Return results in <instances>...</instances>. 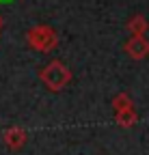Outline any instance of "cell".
<instances>
[{"instance_id": "cell-6", "label": "cell", "mask_w": 149, "mask_h": 155, "mask_svg": "<svg viewBox=\"0 0 149 155\" xmlns=\"http://www.w3.org/2000/svg\"><path fill=\"white\" fill-rule=\"evenodd\" d=\"M115 121L119 127H134L136 121H138V114H136V108H127V110H121V112H115Z\"/></svg>"}, {"instance_id": "cell-7", "label": "cell", "mask_w": 149, "mask_h": 155, "mask_svg": "<svg viewBox=\"0 0 149 155\" xmlns=\"http://www.w3.org/2000/svg\"><path fill=\"white\" fill-rule=\"evenodd\" d=\"M127 108H134L132 97H130L127 93H117L113 97V110L115 112H121V110H127Z\"/></svg>"}, {"instance_id": "cell-3", "label": "cell", "mask_w": 149, "mask_h": 155, "mask_svg": "<svg viewBox=\"0 0 149 155\" xmlns=\"http://www.w3.org/2000/svg\"><path fill=\"white\" fill-rule=\"evenodd\" d=\"M123 52L132 58V61H143L149 56V41L147 37H130L123 43Z\"/></svg>"}, {"instance_id": "cell-1", "label": "cell", "mask_w": 149, "mask_h": 155, "mask_svg": "<svg viewBox=\"0 0 149 155\" xmlns=\"http://www.w3.org/2000/svg\"><path fill=\"white\" fill-rule=\"evenodd\" d=\"M71 69L63 63V61H50L46 67L39 69V80L41 84L52 91V93H61L63 88H67V84L71 82Z\"/></svg>"}, {"instance_id": "cell-9", "label": "cell", "mask_w": 149, "mask_h": 155, "mask_svg": "<svg viewBox=\"0 0 149 155\" xmlns=\"http://www.w3.org/2000/svg\"><path fill=\"white\" fill-rule=\"evenodd\" d=\"M0 2H9V0H0Z\"/></svg>"}, {"instance_id": "cell-8", "label": "cell", "mask_w": 149, "mask_h": 155, "mask_svg": "<svg viewBox=\"0 0 149 155\" xmlns=\"http://www.w3.org/2000/svg\"><path fill=\"white\" fill-rule=\"evenodd\" d=\"M2 26H5V17L0 15V30H2Z\"/></svg>"}, {"instance_id": "cell-4", "label": "cell", "mask_w": 149, "mask_h": 155, "mask_svg": "<svg viewBox=\"0 0 149 155\" xmlns=\"http://www.w3.org/2000/svg\"><path fill=\"white\" fill-rule=\"evenodd\" d=\"M2 140H5V147L11 149V151H20L26 140H28V131L24 127H9L5 134H2Z\"/></svg>"}, {"instance_id": "cell-5", "label": "cell", "mask_w": 149, "mask_h": 155, "mask_svg": "<svg viewBox=\"0 0 149 155\" xmlns=\"http://www.w3.org/2000/svg\"><path fill=\"white\" fill-rule=\"evenodd\" d=\"M125 28H127L130 37H145V32H147V28H149V22H147L145 15L136 13V15H132V17L127 19Z\"/></svg>"}, {"instance_id": "cell-2", "label": "cell", "mask_w": 149, "mask_h": 155, "mask_svg": "<svg viewBox=\"0 0 149 155\" xmlns=\"http://www.w3.org/2000/svg\"><path fill=\"white\" fill-rule=\"evenodd\" d=\"M26 43L32 50L41 52V54L52 52V50H56V45H59V32L54 30L52 26H48V24H37V26H32L26 32Z\"/></svg>"}]
</instances>
